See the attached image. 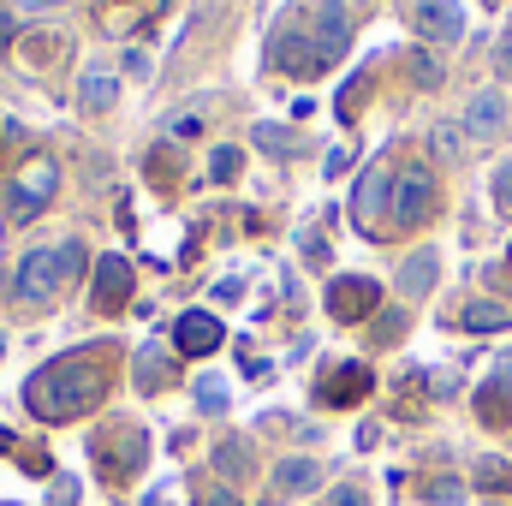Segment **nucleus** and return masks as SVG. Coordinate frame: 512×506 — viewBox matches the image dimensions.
Masks as SVG:
<instances>
[{
  "instance_id": "423d86ee",
  "label": "nucleus",
  "mask_w": 512,
  "mask_h": 506,
  "mask_svg": "<svg viewBox=\"0 0 512 506\" xmlns=\"http://www.w3.org/2000/svg\"><path fill=\"white\" fill-rule=\"evenodd\" d=\"M387 203H393V167H387V161H376V167L358 179V191H352V227L376 239V233H382Z\"/></svg>"
},
{
  "instance_id": "473e14b6",
  "label": "nucleus",
  "mask_w": 512,
  "mask_h": 506,
  "mask_svg": "<svg viewBox=\"0 0 512 506\" xmlns=\"http://www.w3.org/2000/svg\"><path fill=\"white\" fill-rule=\"evenodd\" d=\"M328 506H370V501H364V489H334Z\"/></svg>"
},
{
  "instance_id": "a211bd4d",
  "label": "nucleus",
  "mask_w": 512,
  "mask_h": 506,
  "mask_svg": "<svg viewBox=\"0 0 512 506\" xmlns=\"http://www.w3.org/2000/svg\"><path fill=\"white\" fill-rule=\"evenodd\" d=\"M459 322H465V334H501V328H512V310L483 298V304H465V316H459Z\"/></svg>"
},
{
  "instance_id": "c85d7f7f",
  "label": "nucleus",
  "mask_w": 512,
  "mask_h": 506,
  "mask_svg": "<svg viewBox=\"0 0 512 506\" xmlns=\"http://www.w3.org/2000/svg\"><path fill=\"white\" fill-rule=\"evenodd\" d=\"M423 495L429 501H459V483L453 477H435V483H423Z\"/></svg>"
},
{
  "instance_id": "e433bc0d",
  "label": "nucleus",
  "mask_w": 512,
  "mask_h": 506,
  "mask_svg": "<svg viewBox=\"0 0 512 506\" xmlns=\"http://www.w3.org/2000/svg\"><path fill=\"white\" fill-rule=\"evenodd\" d=\"M0 36H12V12L6 6H0Z\"/></svg>"
},
{
  "instance_id": "bb28decb",
  "label": "nucleus",
  "mask_w": 512,
  "mask_h": 506,
  "mask_svg": "<svg viewBox=\"0 0 512 506\" xmlns=\"http://www.w3.org/2000/svg\"><path fill=\"white\" fill-rule=\"evenodd\" d=\"M495 209L512 215V161H507V167H495Z\"/></svg>"
},
{
  "instance_id": "0eeeda50",
  "label": "nucleus",
  "mask_w": 512,
  "mask_h": 506,
  "mask_svg": "<svg viewBox=\"0 0 512 506\" xmlns=\"http://www.w3.org/2000/svg\"><path fill=\"white\" fill-rule=\"evenodd\" d=\"M382 310V286L370 280V274H340L334 286H328V316L334 322H364V316H376Z\"/></svg>"
},
{
  "instance_id": "f03ea898",
  "label": "nucleus",
  "mask_w": 512,
  "mask_h": 506,
  "mask_svg": "<svg viewBox=\"0 0 512 506\" xmlns=\"http://www.w3.org/2000/svg\"><path fill=\"white\" fill-rule=\"evenodd\" d=\"M346 42H352V18H346L340 0H298L274 24L268 54H274V66L286 78H316V72H328L346 54Z\"/></svg>"
},
{
  "instance_id": "9b49d317",
  "label": "nucleus",
  "mask_w": 512,
  "mask_h": 506,
  "mask_svg": "<svg viewBox=\"0 0 512 506\" xmlns=\"http://www.w3.org/2000/svg\"><path fill=\"white\" fill-rule=\"evenodd\" d=\"M411 18H417V36H423V42H459V36H465L459 0H417Z\"/></svg>"
},
{
  "instance_id": "7c9ffc66",
  "label": "nucleus",
  "mask_w": 512,
  "mask_h": 506,
  "mask_svg": "<svg viewBox=\"0 0 512 506\" xmlns=\"http://www.w3.org/2000/svg\"><path fill=\"white\" fill-rule=\"evenodd\" d=\"M435 149H441V155H459L465 143H459V131H453V126H441V131H435Z\"/></svg>"
},
{
  "instance_id": "4c0bfd02",
  "label": "nucleus",
  "mask_w": 512,
  "mask_h": 506,
  "mask_svg": "<svg viewBox=\"0 0 512 506\" xmlns=\"http://www.w3.org/2000/svg\"><path fill=\"white\" fill-rule=\"evenodd\" d=\"M12 447H18V441H12V435H6V429H0V453H12Z\"/></svg>"
},
{
  "instance_id": "f8f14e48",
  "label": "nucleus",
  "mask_w": 512,
  "mask_h": 506,
  "mask_svg": "<svg viewBox=\"0 0 512 506\" xmlns=\"http://www.w3.org/2000/svg\"><path fill=\"white\" fill-rule=\"evenodd\" d=\"M131 304V262L126 256H102L96 262V310L102 316H120Z\"/></svg>"
},
{
  "instance_id": "c756f323",
  "label": "nucleus",
  "mask_w": 512,
  "mask_h": 506,
  "mask_svg": "<svg viewBox=\"0 0 512 506\" xmlns=\"http://www.w3.org/2000/svg\"><path fill=\"white\" fill-rule=\"evenodd\" d=\"M197 506H245V501H239L233 489H203V495H197Z\"/></svg>"
},
{
  "instance_id": "1a4fd4ad",
  "label": "nucleus",
  "mask_w": 512,
  "mask_h": 506,
  "mask_svg": "<svg viewBox=\"0 0 512 506\" xmlns=\"http://www.w3.org/2000/svg\"><path fill=\"white\" fill-rule=\"evenodd\" d=\"M173 352H179V358H209V352H221V322H215L209 310H185V316L173 322Z\"/></svg>"
},
{
  "instance_id": "b1692460",
  "label": "nucleus",
  "mask_w": 512,
  "mask_h": 506,
  "mask_svg": "<svg viewBox=\"0 0 512 506\" xmlns=\"http://www.w3.org/2000/svg\"><path fill=\"white\" fill-rule=\"evenodd\" d=\"M209 173H215V185H227V179H239V149H215V161H209Z\"/></svg>"
},
{
  "instance_id": "412c9836",
  "label": "nucleus",
  "mask_w": 512,
  "mask_h": 506,
  "mask_svg": "<svg viewBox=\"0 0 512 506\" xmlns=\"http://www.w3.org/2000/svg\"><path fill=\"white\" fill-rule=\"evenodd\" d=\"M137 381H143V387L155 393V387H167V381H173V370H167V364H161L155 352H143V358H137Z\"/></svg>"
},
{
  "instance_id": "dca6fc26",
  "label": "nucleus",
  "mask_w": 512,
  "mask_h": 506,
  "mask_svg": "<svg viewBox=\"0 0 512 506\" xmlns=\"http://www.w3.org/2000/svg\"><path fill=\"white\" fill-rule=\"evenodd\" d=\"M477 417H483L489 429H507V423H512V387L483 381V387H477Z\"/></svg>"
},
{
  "instance_id": "f704fd0d",
  "label": "nucleus",
  "mask_w": 512,
  "mask_h": 506,
  "mask_svg": "<svg viewBox=\"0 0 512 506\" xmlns=\"http://www.w3.org/2000/svg\"><path fill=\"white\" fill-rule=\"evenodd\" d=\"M197 131H203V126H197V120H185V114H179V120L167 126V137H197Z\"/></svg>"
},
{
  "instance_id": "4468645a",
  "label": "nucleus",
  "mask_w": 512,
  "mask_h": 506,
  "mask_svg": "<svg viewBox=\"0 0 512 506\" xmlns=\"http://www.w3.org/2000/svg\"><path fill=\"white\" fill-rule=\"evenodd\" d=\"M507 120V102L495 96V90H483V96H471V108H465V131H471V143H489L495 131Z\"/></svg>"
},
{
  "instance_id": "ddd939ff",
  "label": "nucleus",
  "mask_w": 512,
  "mask_h": 506,
  "mask_svg": "<svg viewBox=\"0 0 512 506\" xmlns=\"http://www.w3.org/2000/svg\"><path fill=\"white\" fill-rule=\"evenodd\" d=\"M316 483H322V465H316V459H280V471H274V501L310 495Z\"/></svg>"
},
{
  "instance_id": "72a5a7b5",
  "label": "nucleus",
  "mask_w": 512,
  "mask_h": 506,
  "mask_svg": "<svg viewBox=\"0 0 512 506\" xmlns=\"http://www.w3.org/2000/svg\"><path fill=\"white\" fill-rule=\"evenodd\" d=\"M256 137H262V149H274V155L286 149V131H274V126H256Z\"/></svg>"
},
{
  "instance_id": "2eb2a0df",
  "label": "nucleus",
  "mask_w": 512,
  "mask_h": 506,
  "mask_svg": "<svg viewBox=\"0 0 512 506\" xmlns=\"http://www.w3.org/2000/svg\"><path fill=\"white\" fill-rule=\"evenodd\" d=\"M60 48H66V42H60L54 30H30V36H18V66H24V72H48V66L60 60Z\"/></svg>"
},
{
  "instance_id": "6ab92c4d",
  "label": "nucleus",
  "mask_w": 512,
  "mask_h": 506,
  "mask_svg": "<svg viewBox=\"0 0 512 506\" xmlns=\"http://www.w3.org/2000/svg\"><path fill=\"white\" fill-rule=\"evenodd\" d=\"M435 268H441V262H435V251H417V256H405V268H399V286H405L411 298H423V292L435 286Z\"/></svg>"
},
{
  "instance_id": "c9c22d12",
  "label": "nucleus",
  "mask_w": 512,
  "mask_h": 506,
  "mask_svg": "<svg viewBox=\"0 0 512 506\" xmlns=\"http://www.w3.org/2000/svg\"><path fill=\"white\" fill-rule=\"evenodd\" d=\"M495 381H501V387H512V352H501V358H495Z\"/></svg>"
},
{
  "instance_id": "f3484780",
  "label": "nucleus",
  "mask_w": 512,
  "mask_h": 506,
  "mask_svg": "<svg viewBox=\"0 0 512 506\" xmlns=\"http://www.w3.org/2000/svg\"><path fill=\"white\" fill-rule=\"evenodd\" d=\"M114 96H120V78H114V72H102V66H90V72H84V84H78V102L102 114V108H114Z\"/></svg>"
},
{
  "instance_id": "a878e982",
  "label": "nucleus",
  "mask_w": 512,
  "mask_h": 506,
  "mask_svg": "<svg viewBox=\"0 0 512 506\" xmlns=\"http://www.w3.org/2000/svg\"><path fill=\"white\" fill-rule=\"evenodd\" d=\"M399 334H405V316H399V310H382V316H376V340H382V346H393Z\"/></svg>"
},
{
  "instance_id": "393cba45",
  "label": "nucleus",
  "mask_w": 512,
  "mask_h": 506,
  "mask_svg": "<svg viewBox=\"0 0 512 506\" xmlns=\"http://www.w3.org/2000/svg\"><path fill=\"white\" fill-rule=\"evenodd\" d=\"M477 483H483V489H507L512 471L501 465V459H483V465H477Z\"/></svg>"
},
{
  "instance_id": "7ed1b4c3",
  "label": "nucleus",
  "mask_w": 512,
  "mask_h": 506,
  "mask_svg": "<svg viewBox=\"0 0 512 506\" xmlns=\"http://www.w3.org/2000/svg\"><path fill=\"white\" fill-rule=\"evenodd\" d=\"M90 459H96V471H102V483H131L137 471H143V459H149V435H143V423H131V417H114V423H102L96 435H90Z\"/></svg>"
},
{
  "instance_id": "cd10ccee",
  "label": "nucleus",
  "mask_w": 512,
  "mask_h": 506,
  "mask_svg": "<svg viewBox=\"0 0 512 506\" xmlns=\"http://www.w3.org/2000/svg\"><path fill=\"white\" fill-rule=\"evenodd\" d=\"M197 405H203V411H221V405H227V387H221V381H203V387H197Z\"/></svg>"
},
{
  "instance_id": "f257e3e1",
  "label": "nucleus",
  "mask_w": 512,
  "mask_h": 506,
  "mask_svg": "<svg viewBox=\"0 0 512 506\" xmlns=\"http://www.w3.org/2000/svg\"><path fill=\"white\" fill-rule=\"evenodd\" d=\"M108 381H114V352L96 346V352H66L54 364H42L36 376L24 381V405L30 417L42 423H78L90 417L102 399H108Z\"/></svg>"
},
{
  "instance_id": "6e6552de",
  "label": "nucleus",
  "mask_w": 512,
  "mask_h": 506,
  "mask_svg": "<svg viewBox=\"0 0 512 506\" xmlns=\"http://www.w3.org/2000/svg\"><path fill=\"white\" fill-rule=\"evenodd\" d=\"M54 185H60V167H54L48 155H30V161H24V173H18V185H12V197H6V203H12V215L24 221L30 209H42V203L54 197Z\"/></svg>"
},
{
  "instance_id": "58836bf2",
  "label": "nucleus",
  "mask_w": 512,
  "mask_h": 506,
  "mask_svg": "<svg viewBox=\"0 0 512 506\" xmlns=\"http://www.w3.org/2000/svg\"><path fill=\"white\" fill-rule=\"evenodd\" d=\"M24 6H54V0H24Z\"/></svg>"
},
{
  "instance_id": "ea45409f",
  "label": "nucleus",
  "mask_w": 512,
  "mask_h": 506,
  "mask_svg": "<svg viewBox=\"0 0 512 506\" xmlns=\"http://www.w3.org/2000/svg\"><path fill=\"white\" fill-rule=\"evenodd\" d=\"M507 262H512V251H507Z\"/></svg>"
},
{
  "instance_id": "4be33fe9",
  "label": "nucleus",
  "mask_w": 512,
  "mask_h": 506,
  "mask_svg": "<svg viewBox=\"0 0 512 506\" xmlns=\"http://www.w3.org/2000/svg\"><path fill=\"white\" fill-rule=\"evenodd\" d=\"M364 90H370V78H352V84L340 90V120H358V108H364Z\"/></svg>"
},
{
  "instance_id": "20e7f679",
  "label": "nucleus",
  "mask_w": 512,
  "mask_h": 506,
  "mask_svg": "<svg viewBox=\"0 0 512 506\" xmlns=\"http://www.w3.org/2000/svg\"><path fill=\"white\" fill-rule=\"evenodd\" d=\"M84 262H90V256H84L78 239H60V245H48V251H30L24 262H18V298L36 304V298L72 286V280L84 274Z\"/></svg>"
},
{
  "instance_id": "aec40b11",
  "label": "nucleus",
  "mask_w": 512,
  "mask_h": 506,
  "mask_svg": "<svg viewBox=\"0 0 512 506\" xmlns=\"http://www.w3.org/2000/svg\"><path fill=\"white\" fill-rule=\"evenodd\" d=\"M215 465H221V477H245L251 471V441H221Z\"/></svg>"
},
{
  "instance_id": "9d476101",
  "label": "nucleus",
  "mask_w": 512,
  "mask_h": 506,
  "mask_svg": "<svg viewBox=\"0 0 512 506\" xmlns=\"http://www.w3.org/2000/svg\"><path fill=\"white\" fill-rule=\"evenodd\" d=\"M370 387H376L370 364H340V370H328V376H322L316 399H322L328 411H340V405H358V399H370Z\"/></svg>"
},
{
  "instance_id": "39448f33",
  "label": "nucleus",
  "mask_w": 512,
  "mask_h": 506,
  "mask_svg": "<svg viewBox=\"0 0 512 506\" xmlns=\"http://www.w3.org/2000/svg\"><path fill=\"white\" fill-rule=\"evenodd\" d=\"M387 215H393L399 233H417V227L435 215V173H429L423 161H405V167L393 173V203H387Z\"/></svg>"
},
{
  "instance_id": "5701e85b",
  "label": "nucleus",
  "mask_w": 512,
  "mask_h": 506,
  "mask_svg": "<svg viewBox=\"0 0 512 506\" xmlns=\"http://www.w3.org/2000/svg\"><path fill=\"white\" fill-rule=\"evenodd\" d=\"M149 179H155V185H173V179H179V161H173V149H155V155H149Z\"/></svg>"
},
{
  "instance_id": "2f4dec72",
  "label": "nucleus",
  "mask_w": 512,
  "mask_h": 506,
  "mask_svg": "<svg viewBox=\"0 0 512 506\" xmlns=\"http://www.w3.org/2000/svg\"><path fill=\"white\" fill-rule=\"evenodd\" d=\"M495 66H501V78H512V24H507V36H501V48H495Z\"/></svg>"
}]
</instances>
